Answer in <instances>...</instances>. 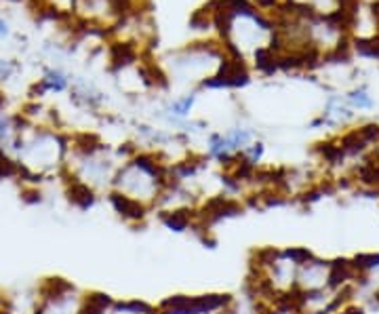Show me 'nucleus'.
Listing matches in <instances>:
<instances>
[{"label":"nucleus","instance_id":"423d86ee","mask_svg":"<svg viewBox=\"0 0 379 314\" xmlns=\"http://www.w3.org/2000/svg\"><path fill=\"white\" fill-rule=\"evenodd\" d=\"M190 28L196 30V32H208V30H213V15H211L204 7L196 9L190 15Z\"/></svg>","mask_w":379,"mask_h":314},{"label":"nucleus","instance_id":"7ed1b4c3","mask_svg":"<svg viewBox=\"0 0 379 314\" xmlns=\"http://www.w3.org/2000/svg\"><path fill=\"white\" fill-rule=\"evenodd\" d=\"M253 68H255L264 76L276 74L278 72V57H276V53L268 45L255 49V51H253Z\"/></svg>","mask_w":379,"mask_h":314},{"label":"nucleus","instance_id":"f03ea898","mask_svg":"<svg viewBox=\"0 0 379 314\" xmlns=\"http://www.w3.org/2000/svg\"><path fill=\"white\" fill-rule=\"evenodd\" d=\"M139 59H142V45L133 41V38H114V41L108 43V61L114 72L135 66L139 63Z\"/></svg>","mask_w":379,"mask_h":314},{"label":"nucleus","instance_id":"0eeeda50","mask_svg":"<svg viewBox=\"0 0 379 314\" xmlns=\"http://www.w3.org/2000/svg\"><path fill=\"white\" fill-rule=\"evenodd\" d=\"M5 34H7V23L0 21V36H5Z\"/></svg>","mask_w":379,"mask_h":314},{"label":"nucleus","instance_id":"20e7f679","mask_svg":"<svg viewBox=\"0 0 379 314\" xmlns=\"http://www.w3.org/2000/svg\"><path fill=\"white\" fill-rule=\"evenodd\" d=\"M352 51L358 57L379 61V32H375L373 36H352Z\"/></svg>","mask_w":379,"mask_h":314},{"label":"nucleus","instance_id":"39448f33","mask_svg":"<svg viewBox=\"0 0 379 314\" xmlns=\"http://www.w3.org/2000/svg\"><path fill=\"white\" fill-rule=\"evenodd\" d=\"M346 97H348V104H350L352 108H356V110H371V108H375V101H373V97L369 95V91H367L365 85L352 89Z\"/></svg>","mask_w":379,"mask_h":314},{"label":"nucleus","instance_id":"f257e3e1","mask_svg":"<svg viewBox=\"0 0 379 314\" xmlns=\"http://www.w3.org/2000/svg\"><path fill=\"white\" fill-rule=\"evenodd\" d=\"M38 302L34 314H82L87 291L78 289L72 281L53 277L38 285Z\"/></svg>","mask_w":379,"mask_h":314}]
</instances>
